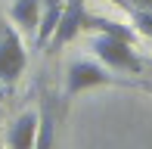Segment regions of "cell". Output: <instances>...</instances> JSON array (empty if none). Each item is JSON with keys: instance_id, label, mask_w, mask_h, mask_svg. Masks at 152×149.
Wrapping results in <instances>:
<instances>
[{"instance_id": "cell-11", "label": "cell", "mask_w": 152, "mask_h": 149, "mask_svg": "<svg viewBox=\"0 0 152 149\" xmlns=\"http://www.w3.org/2000/svg\"><path fill=\"white\" fill-rule=\"evenodd\" d=\"M127 9H152V0H124Z\"/></svg>"}, {"instance_id": "cell-8", "label": "cell", "mask_w": 152, "mask_h": 149, "mask_svg": "<svg viewBox=\"0 0 152 149\" xmlns=\"http://www.w3.org/2000/svg\"><path fill=\"white\" fill-rule=\"evenodd\" d=\"M59 12H62V0H40V22H37V31H34V37H37V47H40V50L47 47V40H50L53 28H56Z\"/></svg>"}, {"instance_id": "cell-12", "label": "cell", "mask_w": 152, "mask_h": 149, "mask_svg": "<svg viewBox=\"0 0 152 149\" xmlns=\"http://www.w3.org/2000/svg\"><path fill=\"white\" fill-rule=\"evenodd\" d=\"M109 3H115V6H124V9H127V3H124V0H109Z\"/></svg>"}, {"instance_id": "cell-5", "label": "cell", "mask_w": 152, "mask_h": 149, "mask_svg": "<svg viewBox=\"0 0 152 149\" xmlns=\"http://www.w3.org/2000/svg\"><path fill=\"white\" fill-rule=\"evenodd\" d=\"M34 134H37V112L28 109L10 124L6 143H10V149H34Z\"/></svg>"}, {"instance_id": "cell-6", "label": "cell", "mask_w": 152, "mask_h": 149, "mask_svg": "<svg viewBox=\"0 0 152 149\" xmlns=\"http://www.w3.org/2000/svg\"><path fill=\"white\" fill-rule=\"evenodd\" d=\"M81 31H96V34L118 37V40H127V44L137 40V31L130 28V25H121V22L106 19V16H93V12H84V19H81Z\"/></svg>"}, {"instance_id": "cell-9", "label": "cell", "mask_w": 152, "mask_h": 149, "mask_svg": "<svg viewBox=\"0 0 152 149\" xmlns=\"http://www.w3.org/2000/svg\"><path fill=\"white\" fill-rule=\"evenodd\" d=\"M10 19L22 31L34 34V31H37V22H40V0H16L12 9H10Z\"/></svg>"}, {"instance_id": "cell-2", "label": "cell", "mask_w": 152, "mask_h": 149, "mask_svg": "<svg viewBox=\"0 0 152 149\" xmlns=\"http://www.w3.org/2000/svg\"><path fill=\"white\" fill-rule=\"evenodd\" d=\"M102 84H118V78H115L102 62H93V59H75V62L65 69V90H62V99L68 103L72 96L90 90V87H102Z\"/></svg>"}, {"instance_id": "cell-4", "label": "cell", "mask_w": 152, "mask_h": 149, "mask_svg": "<svg viewBox=\"0 0 152 149\" xmlns=\"http://www.w3.org/2000/svg\"><path fill=\"white\" fill-rule=\"evenodd\" d=\"M84 12H87V0H62L59 22H56V28H53V34H50L44 50H59V47L72 44V40L81 34V19H84Z\"/></svg>"}, {"instance_id": "cell-13", "label": "cell", "mask_w": 152, "mask_h": 149, "mask_svg": "<svg viewBox=\"0 0 152 149\" xmlns=\"http://www.w3.org/2000/svg\"><path fill=\"white\" fill-rule=\"evenodd\" d=\"M0 149H3V146H0Z\"/></svg>"}, {"instance_id": "cell-3", "label": "cell", "mask_w": 152, "mask_h": 149, "mask_svg": "<svg viewBox=\"0 0 152 149\" xmlns=\"http://www.w3.org/2000/svg\"><path fill=\"white\" fill-rule=\"evenodd\" d=\"M28 65V56H25V47L19 40L16 28L0 22V81L3 84H12L19 81V74Z\"/></svg>"}, {"instance_id": "cell-7", "label": "cell", "mask_w": 152, "mask_h": 149, "mask_svg": "<svg viewBox=\"0 0 152 149\" xmlns=\"http://www.w3.org/2000/svg\"><path fill=\"white\" fill-rule=\"evenodd\" d=\"M53 143H56V112H53V99H44V109L37 112L34 149H53Z\"/></svg>"}, {"instance_id": "cell-1", "label": "cell", "mask_w": 152, "mask_h": 149, "mask_svg": "<svg viewBox=\"0 0 152 149\" xmlns=\"http://www.w3.org/2000/svg\"><path fill=\"white\" fill-rule=\"evenodd\" d=\"M90 50L96 53L106 69H115V72H130V74H140L146 69V62L140 59V53L134 50V44L127 40H118V37H106V34H96Z\"/></svg>"}, {"instance_id": "cell-10", "label": "cell", "mask_w": 152, "mask_h": 149, "mask_svg": "<svg viewBox=\"0 0 152 149\" xmlns=\"http://www.w3.org/2000/svg\"><path fill=\"white\" fill-rule=\"evenodd\" d=\"M127 12H130V22H134L130 28L152 40V9H127Z\"/></svg>"}]
</instances>
